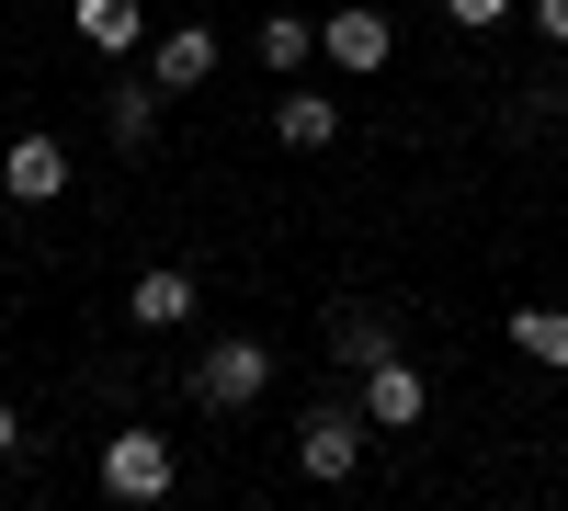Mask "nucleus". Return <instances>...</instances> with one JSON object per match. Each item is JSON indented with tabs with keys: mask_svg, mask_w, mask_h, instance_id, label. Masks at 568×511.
Instances as JSON below:
<instances>
[{
	"mask_svg": "<svg viewBox=\"0 0 568 511\" xmlns=\"http://www.w3.org/2000/svg\"><path fill=\"white\" fill-rule=\"evenodd\" d=\"M364 398H318L307 421H296V478H318V489H342L353 467H364Z\"/></svg>",
	"mask_w": 568,
	"mask_h": 511,
	"instance_id": "1",
	"label": "nucleus"
},
{
	"mask_svg": "<svg viewBox=\"0 0 568 511\" xmlns=\"http://www.w3.org/2000/svg\"><path fill=\"white\" fill-rule=\"evenodd\" d=\"M262 387H273V341H205V352H194V398L227 409V421H240Z\"/></svg>",
	"mask_w": 568,
	"mask_h": 511,
	"instance_id": "2",
	"label": "nucleus"
},
{
	"mask_svg": "<svg viewBox=\"0 0 568 511\" xmlns=\"http://www.w3.org/2000/svg\"><path fill=\"white\" fill-rule=\"evenodd\" d=\"M171 478H182V467H171L160 432H103V489H114V500H171Z\"/></svg>",
	"mask_w": 568,
	"mask_h": 511,
	"instance_id": "3",
	"label": "nucleus"
},
{
	"mask_svg": "<svg viewBox=\"0 0 568 511\" xmlns=\"http://www.w3.org/2000/svg\"><path fill=\"white\" fill-rule=\"evenodd\" d=\"M420 409H433V387H420V364H409V352L364 364V421H375V432H420Z\"/></svg>",
	"mask_w": 568,
	"mask_h": 511,
	"instance_id": "4",
	"label": "nucleus"
},
{
	"mask_svg": "<svg viewBox=\"0 0 568 511\" xmlns=\"http://www.w3.org/2000/svg\"><path fill=\"white\" fill-rule=\"evenodd\" d=\"M0 194L12 205H58L69 194V149L58 136H12V149H0Z\"/></svg>",
	"mask_w": 568,
	"mask_h": 511,
	"instance_id": "5",
	"label": "nucleus"
},
{
	"mask_svg": "<svg viewBox=\"0 0 568 511\" xmlns=\"http://www.w3.org/2000/svg\"><path fill=\"white\" fill-rule=\"evenodd\" d=\"M318 58H329V69H387L398 34H387V12H375V0H353V12L318 23Z\"/></svg>",
	"mask_w": 568,
	"mask_h": 511,
	"instance_id": "6",
	"label": "nucleus"
},
{
	"mask_svg": "<svg viewBox=\"0 0 568 511\" xmlns=\"http://www.w3.org/2000/svg\"><path fill=\"white\" fill-rule=\"evenodd\" d=\"M318 352L342 364V376H364V364L398 352V318H387V307H329V341H318Z\"/></svg>",
	"mask_w": 568,
	"mask_h": 511,
	"instance_id": "7",
	"label": "nucleus"
},
{
	"mask_svg": "<svg viewBox=\"0 0 568 511\" xmlns=\"http://www.w3.org/2000/svg\"><path fill=\"white\" fill-rule=\"evenodd\" d=\"M125 318H136V330H182V318H194V273H182V262H149V273L125 285Z\"/></svg>",
	"mask_w": 568,
	"mask_h": 511,
	"instance_id": "8",
	"label": "nucleus"
},
{
	"mask_svg": "<svg viewBox=\"0 0 568 511\" xmlns=\"http://www.w3.org/2000/svg\"><path fill=\"white\" fill-rule=\"evenodd\" d=\"M149 80H160V91H205V80H216V34H205V23H171V34L149 45Z\"/></svg>",
	"mask_w": 568,
	"mask_h": 511,
	"instance_id": "9",
	"label": "nucleus"
},
{
	"mask_svg": "<svg viewBox=\"0 0 568 511\" xmlns=\"http://www.w3.org/2000/svg\"><path fill=\"white\" fill-rule=\"evenodd\" d=\"M273 136H284V149H342V103H329V91H284V103H273Z\"/></svg>",
	"mask_w": 568,
	"mask_h": 511,
	"instance_id": "10",
	"label": "nucleus"
},
{
	"mask_svg": "<svg viewBox=\"0 0 568 511\" xmlns=\"http://www.w3.org/2000/svg\"><path fill=\"white\" fill-rule=\"evenodd\" d=\"M500 341L524 352V364H546V376H568V307H511Z\"/></svg>",
	"mask_w": 568,
	"mask_h": 511,
	"instance_id": "11",
	"label": "nucleus"
},
{
	"mask_svg": "<svg viewBox=\"0 0 568 511\" xmlns=\"http://www.w3.org/2000/svg\"><path fill=\"white\" fill-rule=\"evenodd\" d=\"M160 103H171V91H160V80H125V91H114V103H103V114H114V149H125V160H136V149H149V136H160Z\"/></svg>",
	"mask_w": 568,
	"mask_h": 511,
	"instance_id": "12",
	"label": "nucleus"
},
{
	"mask_svg": "<svg viewBox=\"0 0 568 511\" xmlns=\"http://www.w3.org/2000/svg\"><path fill=\"white\" fill-rule=\"evenodd\" d=\"M80 34L103 45V58H125L136 45V0H80Z\"/></svg>",
	"mask_w": 568,
	"mask_h": 511,
	"instance_id": "13",
	"label": "nucleus"
},
{
	"mask_svg": "<svg viewBox=\"0 0 568 511\" xmlns=\"http://www.w3.org/2000/svg\"><path fill=\"white\" fill-rule=\"evenodd\" d=\"M251 45H262V69H307V58H318V34H307L296 12H273V23L251 34Z\"/></svg>",
	"mask_w": 568,
	"mask_h": 511,
	"instance_id": "14",
	"label": "nucleus"
},
{
	"mask_svg": "<svg viewBox=\"0 0 568 511\" xmlns=\"http://www.w3.org/2000/svg\"><path fill=\"white\" fill-rule=\"evenodd\" d=\"M444 12H455V23H466V34H489V23H500V12H511V0H444Z\"/></svg>",
	"mask_w": 568,
	"mask_h": 511,
	"instance_id": "15",
	"label": "nucleus"
},
{
	"mask_svg": "<svg viewBox=\"0 0 568 511\" xmlns=\"http://www.w3.org/2000/svg\"><path fill=\"white\" fill-rule=\"evenodd\" d=\"M535 23H546V45H568V0H535Z\"/></svg>",
	"mask_w": 568,
	"mask_h": 511,
	"instance_id": "16",
	"label": "nucleus"
},
{
	"mask_svg": "<svg viewBox=\"0 0 568 511\" xmlns=\"http://www.w3.org/2000/svg\"><path fill=\"white\" fill-rule=\"evenodd\" d=\"M12 443H23V409H12V398H0V467H12Z\"/></svg>",
	"mask_w": 568,
	"mask_h": 511,
	"instance_id": "17",
	"label": "nucleus"
}]
</instances>
